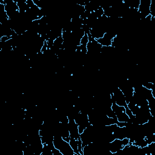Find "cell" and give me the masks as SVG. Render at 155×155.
Segmentation results:
<instances>
[{
	"label": "cell",
	"instance_id": "cell-2",
	"mask_svg": "<svg viewBox=\"0 0 155 155\" xmlns=\"http://www.w3.org/2000/svg\"><path fill=\"white\" fill-rule=\"evenodd\" d=\"M110 96L113 103H115L119 106L127 107V104L125 96L118 87H115L111 92H110Z\"/></svg>",
	"mask_w": 155,
	"mask_h": 155
},
{
	"label": "cell",
	"instance_id": "cell-3",
	"mask_svg": "<svg viewBox=\"0 0 155 155\" xmlns=\"http://www.w3.org/2000/svg\"><path fill=\"white\" fill-rule=\"evenodd\" d=\"M68 128L70 138L78 139L80 137V133L79 132L78 125L74 121V119L68 118Z\"/></svg>",
	"mask_w": 155,
	"mask_h": 155
},
{
	"label": "cell",
	"instance_id": "cell-1",
	"mask_svg": "<svg viewBox=\"0 0 155 155\" xmlns=\"http://www.w3.org/2000/svg\"><path fill=\"white\" fill-rule=\"evenodd\" d=\"M53 143L54 147L58 149L62 155H74V153L69 142L65 140L62 137L54 136Z\"/></svg>",
	"mask_w": 155,
	"mask_h": 155
},
{
	"label": "cell",
	"instance_id": "cell-4",
	"mask_svg": "<svg viewBox=\"0 0 155 155\" xmlns=\"http://www.w3.org/2000/svg\"><path fill=\"white\" fill-rule=\"evenodd\" d=\"M89 41L88 36L87 34H85L84 36L81 39L80 41V46L82 48H87V45Z\"/></svg>",
	"mask_w": 155,
	"mask_h": 155
}]
</instances>
